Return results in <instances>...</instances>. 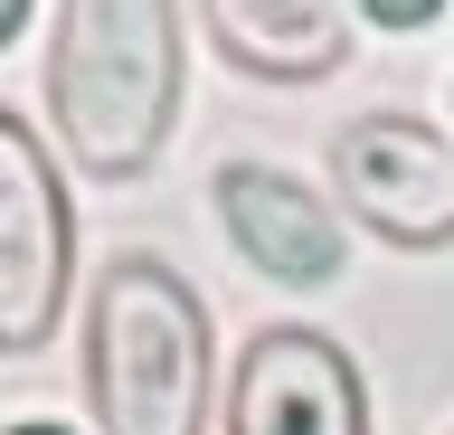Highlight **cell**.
Masks as SVG:
<instances>
[{
	"label": "cell",
	"mask_w": 454,
	"mask_h": 435,
	"mask_svg": "<svg viewBox=\"0 0 454 435\" xmlns=\"http://www.w3.org/2000/svg\"><path fill=\"white\" fill-rule=\"evenodd\" d=\"M48 114L76 171H152L180 114V10L170 0H57Z\"/></svg>",
	"instance_id": "6da1fadb"
},
{
	"label": "cell",
	"mask_w": 454,
	"mask_h": 435,
	"mask_svg": "<svg viewBox=\"0 0 454 435\" xmlns=\"http://www.w3.org/2000/svg\"><path fill=\"white\" fill-rule=\"evenodd\" d=\"M227 435H369V388L332 331H255L227 369Z\"/></svg>",
	"instance_id": "5b68a950"
},
{
	"label": "cell",
	"mask_w": 454,
	"mask_h": 435,
	"mask_svg": "<svg viewBox=\"0 0 454 435\" xmlns=\"http://www.w3.org/2000/svg\"><path fill=\"white\" fill-rule=\"evenodd\" d=\"M0 435H76V426H48V416H28V426H0Z\"/></svg>",
	"instance_id": "30bf717a"
},
{
	"label": "cell",
	"mask_w": 454,
	"mask_h": 435,
	"mask_svg": "<svg viewBox=\"0 0 454 435\" xmlns=\"http://www.w3.org/2000/svg\"><path fill=\"white\" fill-rule=\"evenodd\" d=\"M20 29H28V0H0V48H10Z\"/></svg>",
	"instance_id": "9c48e42d"
},
{
	"label": "cell",
	"mask_w": 454,
	"mask_h": 435,
	"mask_svg": "<svg viewBox=\"0 0 454 435\" xmlns=\"http://www.w3.org/2000/svg\"><path fill=\"white\" fill-rule=\"evenodd\" d=\"M360 10L379 19V29H426V19L445 10V0H360Z\"/></svg>",
	"instance_id": "ba28073f"
},
{
	"label": "cell",
	"mask_w": 454,
	"mask_h": 435,
	"mask_svg": "<svg viewBox=\"0 0 454 435\" xmlns=\"http://www.w3.org/2000/svg\"><path fill=\"white\" fill-rule=\"evenodd\" d=\"M67 275H76V218L48 143L0 105V360L48 350L67 322Z\"/></svg>",
	"instance_id": "3957f363"
},
{
	"label": "cell",
	"mask_w": 454,
	"mask_h": 435,
	"mask_svg": "<svg viewBox=\"0 0 454 435\" xmlns=\"http://www.w3.org/2000/svg\"><path fill=\"white\" fill-rule=\"evenodd\" d=\"M332 180L388 246H454V143L426 114H360L332 143Z\"/></svg>",
	"instance_id": "277c9868"
},
{
	"label": "cell",
	"mask_w": 454,
	"mask_h": 435,
	"mask_svg": "<svg viewBox=\"0 0 454 435\" xmlns=\"http://www.w3.org/2000/svg\"><path fill=\"white\" fill-rule=\"evenodd\" d=\"M208 313L161 256H114L85 303V398L105 435L208 426Z\"/></svg>",
	"instance_id": "7a4b0ae2"
},
{
	"label": "cell",
	"mask_w": 454,
	"mask_h": 435,
	"mask_svg": "<svg viewBox=\"0 0 454 435\" xmlns=\"http://www.w3.org/2000/svg\"><path fill=\"white\" fill-rule=\"evenodd\" d=\"M208 199H218L237 256H247L265 284L312 293V284H332V275H340V228H332V208L312 199L303 180L265 171V161H227Z\"/></svg>",
	"instance_id": "8992f818"
},
{
	"label": "cell",
	"mask_w": 454,
	"mask_h": 435,
	"mask_svg": "<svg viewBox=\"0 0 454 435\" xmlns=\"http://www.w3.org/2000/svg\"><path fill=\"white\" fill-rule=\"evenodd\" d=\"M208 38L227 66H247L265 86H322L350 58L340 0H208Z\"/></svg>",
	"instance_id": "52a82bcc"
}]
</instances>
